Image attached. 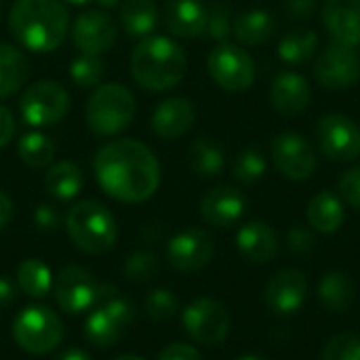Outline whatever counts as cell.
Instances as JSON below:
<instances>
[{
    "label": "cell",
    "mask_w": 360,
    "mask_h": 360,
    "mask_svg": "<svg viewBox=\"0 0 360 360\" xmlns=\"http://www.w3.org/2000/svg\"><path fill=\"white\" fill-rule=\"evenodd\" d=\"M99 188L124 205L146 202L160 186V165L154 152L135 139H116L101 146L93 160Z\"/></svg>",
    "instance_id": "obj_1"
},
{
    "label": "cell",
    "mask_w": 360,
    "mask_h": 360,
    "mask_svg": "<svg viewBox=\"0 0 360 360\" xmlns=\"http://www.w3.org/2000/svg\"><path fill=\"white\" fill-rule=\"evenodd\" d=\"M68 8L61 0H15L8 13L13 38L27 51L51 53L68 36Z\"/></svg>",
    "instance_id": "obj_2"
},
{
    "label": "cell",
    "mask_w": 360,
    "mask_h": 360,
    "mask_svg": "<svg viewBox=\"0 0 360 360\" xmlns=\"http://www.w3.org/2000/svg\"><path fill=\"white\" fill-rule=\"evenodd\" d=\"M186 72V51L167 36L141 38L131 53V76L146 91H169L184 80Z\"/></svg>",
    "instance_id": "obj_3"
},
{
    "label": "cell",
    "mask_w": 360,
    "mask_h": 360,
    "mask_svg": "<svg viewBox=\"0 0 360 360\" xmlns=\"http://www.w3.org/2000/svg\"><path fill=\"white\" fill-rule=\"evenodd\" d=\"M65 230L76 249L89 255H103L112 251L118 238V226L110 209L91 198L76 202L68 211Z\"/></svg>",
    "instance_id": "obj_4"
},
{
    "label": "cell",
    "mask_w": 360,
    "mask_h": 360,
    "mask_svg": "<svg viewBox=\"0 0 360 360\" xmlns=\"http://www.w3.org/2000/svg\"><path fill=\"white\" fill-rule=\"evenodd\" d=\"M135 97L133 93L118 82L101 84L93 91L86 101L84 118L93 135L112 137L122 133L135 118Z\"/></svg>",
    "instance_id": "obj_5"
},
{
    "label": "cell",
    "mask_w": 360,
    "mask_h": 360,
    "mask_svg": "<svg viewBox=\"0 0 360 360\" xmlns=\"http://www.w3.org/2000/svg\"><path fill=\"white\" fill-rule=\"evenodd\" d=\"M13 340L27 354H49L63 340L61 319L46 306H27L13 321Z\"/></svg>",
    "instance_id": "obj_6"
},
{
    "label": "cell",
    "mask_w": 360,
    "mask_h": 360,
    "mask_svg": "<svg viewBox=\"0 0 360 360\" xmlns=\"http://www.w3.org/2000/svg\"><path fill=\"white\" fill-rule=\"evenodd\" d=\"M207 68L215 84L230 93L247 91L255 82V63L251 55L232 42H217L209 53Z\"/></svg>",
    "instance_id": "obj_7"
},
{
    "label": "cell",
    "mask_w": 360,
    "mask_h": 360,
    "mask_svg": "<svg viewBox=\"0 0 360 360\" xmlns=\"http://www.w3.org/2000/svg\"><path fill=\"white\" fill-rule=\"evenodd\" d=\"M70 110L68 91L55 80H38L25 89L19 101L21 118L32 127L57 124Z\"/></svg>",
    "instance_id": "obj_8"
},
{
    "label": "cell",
    "mask_w": 360,
    "mask_h": 360,
    "mask_svg": "<svg viewBox=\"0 0 360 360\" xmlns=\"http://www.w3.org/2000/svg\"><path fill=\"white\" fill-rule=\"evenodd\" d=\"M184 331L190 340L202 346H217L230 333V312L224 304L211 297L194 300L181 314Z\"/></svg>",
    "instance_id": "obj_9"
},
{
    "label": "cell",
    "mask_w": 360,
    "mask_h": 360,
    "mask_svg": "<svg viewBox=\"0 0 360 360\" xmlns=\"http://www.w3.org/2000/svg\"><path fill=\"white\" fill-rule=\"evenodd\" d=\"M316 141L321 152L335 162L360 156V127L344 114H325L316 124Z\"/></svg>",
    "instance_id": "obj_10"
},
{
    "label": "cell",
    "mask_w": 360,
    "mask_h": 360,
    "mask_svg": "<svg viewBox=\"0 0 360 360\" xmlns=\"http://www.w3.org/2000/svg\"><path fill=\"white\" fill-rule=\"evenodd\" d=\"M97 289H99V283L93 278L91 272H86L80 266L61 268L53 283V293H55L57 306L65 314H72V316L89 312L95 306Z\"/></svg>",
    "instance_id": "obj_11"
},
{
    "label": "cell",
    "mask_w": 360,
    "mask_h": 360,
    "mask_svg": "<svg viewBox=\"0 0 360 360\" xmlns=\"http://www.w3.org/2000/svg\"><path fill=\"white\" fill-rule=\"evenodd\" d=\"M316 80L331 91H344L359 82L360 59L352 46L333 42L314 61Z\"/></svg>",
    "instance_id": "obj_12"
},
{
    "label": "cell",
    "mask_w": 360,
    "mask_h": 360,
    "mask_svg": "<svg viewBox=\"0 0 360 360\" xmlns=\"http://www.w3.org/2000/svg\"><path fill=\"white\" fill-rule=\"evenodd\" d=\"M272 160L276 169L293 181H304L316 171V154L310 141L295 131H285L274 137Z\"/></svg>",
    "instance_id": "obj_13"
},
{
    "label": "cell",
    "mask_w": 360,
    "mask_h": 360,
    "mask_svg": "<svg viewBox=\"0 0 360 360\" xmlns=\"http://www.w3.org/2000/svg\"><path fill=\"white\" fill-rule=\"evenodd\" d=\"M215 253L213 236L202 228H188L175 234L167 245V259L179 272L202 270Z\"/></svg>",
    "instance_id": "obj_14"
},
{
    "label": "cell",
    "mask_w": 360,
    "mask_h": 360,
    "mask_svg": "<svg viewBox=\"0 0 360 360\" xmlns=\"http://www.w3.org/2000/svg\"><path fill=\"white\" fill-rule=\"evenodd\" d=\"M118 25L105 11H84L72 25V40L80 53L101 55L116 42Z\"/></svg>",
    "instance_id": "obj_15"
},
{
    "label": "cell",
    "mask_w": 360,
    "mask_h": 360,
    "mask_svg": "<svg viewBox=\"0 0 360 360\" xmlns=\"http://www.w3.org/2000/svg\"><path fill=\"white\" fill-rule=\"evenodd\" d=\"M306 295H308V276L297 268H283L276 274H272L264 291V300L268 308L283 316L295 314L304 306Z\"/></svg>",
    "instance_id": "obj_16"
},
{
    "label": "cell",
    "mask_w": 360,
    "mask_h": 360,
    "mask_svg": "<svg viewBox=\"0 0 360 360\" xmlns=\"http://www.w3.org/2000/svg\"><path fill=\"white\" fill-rule=\"evenodd\" d=\"M247 211V198L238 188L217 186L209 190L200 200L202 219L213 228H230L234 226Z\"/></svg>",
    "instance_id": "obj_17"
},
{
    "label": "cell",
    "mask_w": 360,
    "mask_h": 360,
    "mask_svg": "<svg viewBox=\"0 0 360 360\" xmlns=\"http://www.w3.org/2000/svg\"><path fill=\"white\" fill-rule=\"evenodd\" d=\"M323 23L333 42L360 46V0H325Z\"/></svg>",
    "instance_id": "obj_18"
},
{
    "label": "cell",
    "mask_w": 360,
    "mask_h": 360,
    "mask_svg": "<svg viewBox=\"0 0 360 360\" xmlns=\"http://www.w3.org/2000/svg\"><path fill=\"white\" fill-rule=\"evenodd\" d=\"M196 122V110L186 97H169L160 101L152 114V131L160 139H179Z\"/></svg>",
    "instance_id": "obj_19"
},
{
    "label": "cell",
    "mask_w": 360,
    "mask_h": 360,
    "mask_svg": "<svg viewBox=\"0 0 360 360\" xmlns=\"http://www.w3.org/2000/svg\"><path fill=\"white\" fill-rule=\"evenodd\" d=\"M238 253L255 266H266L278 255V236L266 221H249L236 234Z\"/></svg>",
    "instance_id": "obj_20"
},
{
    "label": "cell",
    "mask_w": 360,
    "mask_h": 360,
    "mask_svg": "<svg viewBox=\"0 0 360 360\" xmlns=\"http://www.w3.org/2000/svg\"><path fill=\"white\" fill-rule=\"evenodd\" d=\"M209 4L202 0H167L165 2V25L177 38H196L205 34Z\"/></svg>",
    "instance_id": "obj_21"
},
{
    "label": "cell",
    "mask_w": 360,
    "mask_h": 360,
    "mask_svg": "<svg viewBox=\"0 0 360 360\" xmlns=\"http://www.w3.org/2000/svg\"><path fill=\"white\" fill-rule=\"evenodd\" d=\"M310 99H312V89H310L308 80L297 72H283L272 82L270 101H272L274 110L285 116L304 112L310 105Z\"/></svg>",
    "instance_id": "obj_22"
},
{
    "label": "cell",
    "mask_w": 360,
    "mask_h": 360,
    "mask_svg": "<svg viewBox=\"0 0 360 360\" xmlns=\"http://www.w3.org/2000/svg\"><path fill=\"white\" fill-rule=\"evenodd\" d=\"M308 224L319 234H335L344 221H346V209L344 200L333 192H319L310 202L306 211Z\"/></svg>",
    "instance_id": "obj_23"
},
{
    "label": "cell",
    "mask_w": 360,
    "mask_h": 360,
    "mask_svg": "<svg viewBox=\"0 0 360 360\" xmlns=\"http://www.w3.org/2000/svg\"><path fill=\"white\" fill-rule=\"evenodd\" d=\"M118 19L127 36L148 38L158 25V6L154 0H122Z\"/></svg>",
    "instance_id": "obj_24"
},
{
    "label": "cell",
    "mask_w": 360,
    "mask_h": 360,
    "mask_svg": "<svg viewBox=\"0 0 360 360\" xmlns=\"http://www.w3.org/2000/svg\"><path fill=\"white\" fill-rule=\"evenodd\" d=\"M30 78V61L21 49L0 42V99L15 95Z\"/></svg>",
    "instance_id": "obj_25"
},
{
    "label": "cell",
    "mask_w": 360,
    "mask_h": 360,
    "mask_svg": "<svg viewBox=\"0 0 360 360\" xmlns=\"http://www.w3.org/2000/svg\"><path fill=\"white\" fill-rule=\"evenodd\" d=\"M276 32V21L272 17V13L264 11V8H253L243 13L240 17H236L232 34L236 36V40L240 44L247 46H259L266 44L274 38Z\"/></svg>",
    "instance_id": "obj_26"
},
{
    "label": "cell",
    "mask_w": 360,
    "mask_h": 360,
    "mask_svg": "<svg viewBox=\"0 0 360 360\" xmlns=\"http://www.w3.org/2000/svg\"><path fill=\"white\" fill-rule=\"evenodd\" d=\"M356 297V287L350 278V274L333 270L327 272L319 283V300L329 312H346Z\"/></svg>",
    "instance_id": "obj_27"
},
{
    "label": "cell",
    "mask_w": 360,
    "mask_h": 360,
    "mask_svg": "<svg viewBox=\"0 0 360 360\" xmlns=\"http://www.w3.org/2000/svg\"><path fill=\"white\" fill-rule=\"evenodd\" d=\"M46 192L57 200H72L82 190V171L72 160H61L51 165L44 175Z\"/></svg>",
    "instance_id": "obj_28"
},
{
    "label": "cell",
    "mask_w": 360,
    "mask_h": 360,
    "mask_svg": "<svg viewBox=\"0 0 360 360\" xmlns=\"http://www.w3.org/2000/svg\"><path fill=\"white\" fill-rule=\"evenodd\" d=\"M319 49V36L314 30L295 27L278 40V57L289 65L308 63Z\"/></svg>",
    "instance_id": "obj_29"
},
{
    "label": "cell",
    "mask_w": 360,
    "mask_h": 360,
    "mask_svg": "<svg viewBox=\"0 0 360 360\" xmlns=\"http://www.w3.org/2000/svg\"><path fill=\"white\" fill-rule=\"evenodd\" d=\"M127 329L101 306L91 308V314L84 321V338L89 344L97 348H112L124 333Z\"/></svg>",
    "instance_id": "obj_30"
},
{
    "label": "cell",
    "mask_w": 360,
    "mask_h": 360,
    "mask_svg": "<svg viewBox=\"0 0 360 360\" xmlns=\"http://www.w3.org/2000/svg\"><path fill=\"white\" fill-rule=\"evenodd\" d=\"M226 154L221 146L209 137H198L190 146V169L200 177H217L224 173Z\"/></svg>",
    "instance_id": "obj_31"
},
{
    "label": "cell",
    "mask_w": 360,
    "mask_h": 360,
    "mask_svg": "<svg viewBox=\"0 0 360 360\" xmlns=\"http://www.w3.org/2000/svg\"><path fill=\"white\" fill-rule=\"evenodd\" d=\"M17 287L32 300H42L53 287V274L40 259H25L17 268Z\"/></svg>",
    "instance_id": "obj_32"
},
{
    "label": "cell",
    "mask_w": 360,
    "mask_h": 360,
    "mask_svg": "<svg viewBox=\"0 0 360 360\" xmlns=\"http://www.w3.org/2000/svg\"><path fill=\"white\" fill-rule=\"evenodd\" d=\"M17 154L19 158L32 167V169H42L49 167L55 158V141L38 131L25 133L17 141Z\"/></svg>",
    "instance_id": "obj_33"
},
{
    "label": "cell",
    "mask_w": 360,
    "mask_h": 360,
    "mask_svg": "<svg viewBox=\"0 0 360 360\" xmlns=\"http://www.w3.org/2000/svg\"><path fill=\"white\" fill-rule=\"evenodd\" d=\"M232 175L238 184L243 186H255L264 175H266V158L259 150L247 148L243 150L234 165H232Z\"/></svg>",
    "instance_id": "obj_34"
},
{
    "label": "cell",
    "mask_w": 360,
    "mask_h": 360,
    "mask_svg": "<svg viewBox=\"0 0 360 360\" xmlns=\"http://www.w3.org/2000/svg\"><path fill=\"white\" fill-rule=\"evenodd\" d=\"M103 61L99 59V55H89V53H80L72 65H70V76L72 80L80 86V89H91L95 84L101 82L103 78Z\"/></svg>",
    "instance_id": "obj_35"
},
{
    "label": "cell",
    "mask_w": 360,
    "mask_h": 360,
    "mask_svg": "<svg viewBox=\"0 0 360 360\" xmlns=\"http://www.w3.org/2000/svg\"><path fill=\"white\" fill-rule=\"evenodd\" d=\"M232 8L224 0H213L209 4V15H207V27L205 34L215 40V42H228L232 34Z\"/></svg>",
    "instance_id": "obj_36"
},
{
    "label": "cell",
    "mask_w": 360,
    "mask_h": 360,
    "mask_svg": "<svg viewBox=\"0 0 360 360\" xmlns=\"http://www.w3.org/2000/svg\"><path fill=\"white\" fill-rule=\"evenodd\" d=\"M158 272V255L152 251H137L124 264V278L131 283H146Z\"/></svg>",
    "instance_id": "obj_37"
},
{
    "label": "cell",
    "mask_w": 360,
    "mask_h": 360,
    "mask_svg": "<svg viewBox=\"0 0 360 360\" xmlns=\"http://www.w3.org/2000/svg\"><path fill=\"white\" fill-rule=\"evenodd\" d=\"M321 360H360V338L354 333L333 335L325 344Z\"/></svg>",
    "instance_id": "obj_38"
},
{
    "label": "cell",
    "mask_w": 360,
    "mask_h": 360,
    "mask_svg": "<svg viewBox=\"0 0 360 360\" xmlns=\"http://www.w3.org/2000/svg\"><path fill=\"white\" fill-rule=\"evenodd\" d=\"M177 297L169 289H154L146 297V312L154 323H167L177 314Z\"/></svg>",
    "instance_id": "obj_39"
},
{
    "label": "cell",
    "mask_w": 360,
    "mask_h": 360,
    "mask_svg": "<svg viewBox=\"0 0 360 360\" xmlns=\"http://www.w3.org/2000/svg\"><path fill=\"white\" fill-rule=\"evenodd\" d=\"M340 194H342V200L360 213V165L348 169L342 179H340Z\"/></svg>",
    "instance_id": "obj_40"
},
{
    "label": "cell",
    "mask_w": 360,
    "mask_h": 360,
    "mask_svg": "<svg viewBox=\"0 0 360 360\" xmlns=\"http://www.w3.org/2000/svg\"><path fill=\"white\" fill-rule=\"evenodd\" d=\"M287 245H289V251L291 253H297V255H304V253H310L316 245V236L310 228L306 226H295L289 230L287 234Z\"/></svg>",
    "instance_id": "obj_41"
},
{
    "label": "cell",
    "mask_w": 360,
    "mask_h": 360,
    "mask_svg": "<svg viewBox=\"0 0 360 360\" xmlns=\"http://www.w3.org/2000/svg\"><path fill=\"white\" fill-rule=\"evenodd\" d=\"M158 360H200V352L190 344L177 342V344L162 348L158 354Z\"/></svg>",
    "instance_id": "obj_42"
},
{
    "label": "cell",
    "mask_w": 360,
    "mask_h": 360,
    "mask_svg": "<svg viewBox=\"0 0 360 360\" xmlns=\"http://www.w3.org/2000/svg\"><path fill=\"white\" fill-rule=\"evenodd\" d=\"M314 8H316V0H285V13L297 21L310 19Z\"/></svg>",
    "instance_id": "obj_43"
},
{
    "label": "cell",
    "mask_w": 360,
    "mask_h": 360,
    "mask_svg": "<svg viewBox=\"0 0 360 360\" xmlns=\"http://www.w3.org/2000/svg\"><path fill=\"white\" fill-rule=\"evenodd\" d=\"M15 131H17V122H15L13 112L0 103V148H4L13 141Z\"/></svg>",
    "instance_id": "obj_44"
},
{
    "label": "cell",
    "mask_w": 360,
    "mask_h": 360,
    "mask_svg": "<svg viewBox=\"0 0 360 360\" xmlns=\"http://www.w3.org/2000/svg\"><path fill=\"white\" fill-rule=\"evenodd\" d=\"M34 224H36L40 230L49 232V230H55V228L59 226V215H57V211H55L53 207L40 205V207L34 211Z\"/></svg>",
    "instance_id": "obj_45"
},
{
    "label": "cell",
    "mask_w": 360,
    "mask_h": 360,
    "mask_svg": "<svg viewBox=\"0 0 360 360\" xmlns=\"http://www.w3.org/2000/svg\"><path fill=\"white\" fill-rule=\"evenodd\" d=\"M13 215H15V205H13V200H11V196H8L6 192L0 190V230H4V228L11 224Z\"/></svg>",
    "instance_id": "obj_46"
},
{
    "label": "cell",
    "mask_w": 360,
    "mask_h": 360,
    "mask_svg": "<svg viewBox=\"0 0 360 360\" xmlns=\"http://www.w3.org/2000/svg\"><path fill=\"white\" fill-rule=\"evenodd\" d=\"M15 300V283L6 276H0V308H6Z\"/></svg>",
    "instance_id": "obj_47"
},
{
    "label": "cell",
    "mask_w": 360,
    "mask_h": 360,
    "mask_svg": "<svg viewBox=\"0 0 360 360\" xmlns=\"http://www.w3.org/2000/svg\"><path fill=\"white\" fill-rule=\"evenodd\" d=\"M55 360H93L84 350H78V348H70L65 352H61Z\"/></svg>",
    "instance_id": "obj_48"
},
{
    "label": "cell",
    "mask_w": 360,
    "mask_h": 360,
    "mask_svg": "<svg viewBox=\"0 0 360 360\" xmlns=\"http://www.w3.org/2000/svg\"><path fill=\"white\" fill-rule=\"evenodd\" d=\"M101 8H114V6H118V0H95Z\"/></svg>",
    "instance_id": "obj_49"
},
{
    "label": "cell",
    "mask_w": 360,
    "mask_h": 360,
    "mask_svg": "<svg viewBox=\"0 0 360 360\" xmlns=\"http://www.w3.org/2000/svg\"><path fill=\"white\" fill-rule=\"evenodd\" d=\"M236 360H268L266 356H259V354H245V356H240V359Z\"/></svg>",
    "instance_id": "obj_50"
},
{
    "label": "cell",
    "mask_w": 360,
    "mask_h": 360,
    "mask_svg": "<svg viewBox=\"0 0 360 360\" xmlns=\"http://www.w3.org/2000/svg\"><path fill=\"white\" fill-rule=\"evenodd\" d=\"M114 360H146V359L135 356V354H122V356H118V359H114Z\"/></svg>",
    "instance_id": "obj_51"
},
{
    "label": "cell",
    "mask_w": 360,
    "mask_h": 360,
    "mask_svg": "<svg viewBox=\"0 0 360 360\" xmlns=\"http://www.w3.org/2000/svg\"><path fill=\"white\" fill-rule=\"evenodd\" d=\"M65 2H68V4H78V6H80V4H89V2H95V0H65Z\"/></svg>",
    "instance_id": "obj_52"
},
{
    "label": "cell",
    "mask_w": 360,
    "mask_h": 360,
    "mask_svg": "<svg viewBox=\"0 0 360 360\" xmlns=\"http://www.w3.org/2000/svg\"><path fill=\"white\" fill-rule=\"evenodd\" d=\"M0 15H2V2H0Z\"/></svg>",
    "instance_id": "obj_53"
}]
</instances>
